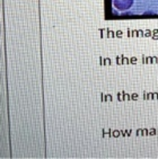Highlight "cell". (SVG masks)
I'll use <instances>...</instances> for the list:
<instances>
[{"instance_id":"cell-1","label":"cell","mask_w":158,"mask_h":159,"mask_svg":"<svg viewBox=\"0 0 158 159\" xmlns=\"http://www.w3.org/2000/svg\"><path fill=\"white\" fill-rule=\"evenodd\" d=\"M113 5L115 6L116 9L124 11L130 9L133 5V0H113Z\"/></svg>"}]
</instances>
